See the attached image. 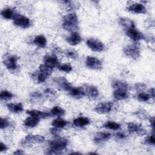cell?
<instances>
[{
	"mask_svg": "<svg viewBox=\"0 0 155 155\" xmlns=\"http://www.w3.org/2000/svg\"><path fill=\"white\" fill-rule=\"evenodd\" d=\"M62 27L68 31L75 32L78 29V19L74 13H69L62 19Z\"/></svg>",
	"mask_w": 155,
	"mask_h": 155,
	"instance_id": "1",
	"label": "cell"
},
{
	"mask_svg": "<svg viewBox=\"0 0 155 155\" xmlns=\"http://www.w3.org/2000/svg\"><path fill=\"white\" fill-rule=\"evenodd\" d=\"M68 143V140L65 138H57L53 140L50 143V148L47 151V154H61V151L65 148Z\"/></svg>",
	"mask_w": 155,
	"mask_h": 155,
	"instance_id": "2",
	"label": "cell"
},
{
	"mask_svg": "<svg viewBox=\"0 0 155 155\" xmlns=\"http://www.w3.org/2000/svg\"><path fill=\"white\" fill-rule=\"evenodd\" d=\"M124 54L133 59H137L140 54L139 48L136 45H128L125 46L123 49Z\"/></svg>",
	"mask_w": 155,
	"mask_h": 155,
	"instance_id": "3",
	"label": "cell"
},
{
	"mask_svg": "<svg viewBox=\"0 0 155 155\" xmlns=\"http://www.w3.org/2000/svg\"><path fill=\"white\" fill-rule=\"evenodd\" d=\"M13 23L15 25L22 28H27L31 25V22L29 18L19 14L14 18Z\"/></svg>",
	"mask_w": 155,
	"mask_h": 155,
	"instance_id": "4",
	"label": "cell"
},
{
	"mask_svg": "<svg viewBox=\"0 0 155 155\" xmlns=\"http://www.w3.org/2000/svg\"><path fill=\"white\" fill-rule=\"evenodd\" d=\"M86 44L87 46L93 51L101 52L104 50L105 45L100 41L94 38H90L86 41Z\"/></svg>",
	"mask_w": 155,
	"mask_h": 155,
	"instance_id": "5",
	"label": "cell"
},
{
	"mask_svg": "<svg viewBox=\"0 0 155 155\" xmlns=\"http://www.w3.org/2000/svg\"><path fill=\"white\" fill-rule=\"evenodd\" d=\"M44 141V137L41 135H32L28 134L21 142V144L24 147L30 145L35 143H41Z\"/></svg>",
	"mask_w": 155,
	"mask_h": 155,
	"instance_id": "6",
	"label": "cell"
},
{
	"mask_svg": "<svg viewBox=\"0 0 155 155\" xmlns=\"http://www.w3.org/2000/svg\"><path fill=\"white\" fill-rule=\"evenodd\" d=\"M86 67L92 70H100L102 68V62L97 58L88 56L85 60Z\"/></svg>",
	"mask_w": 155,
	"mask_h": 155,
	"instance_id": "7",
	"label": "cell"
},
{
	"mask_svg": "<svg viewBox=\"0 0 155 155\" xmlns=\"http://www.w3.org/2000/svg\"><path fill=\"white\" fill-rule=\"evenodd\" d=\"M19 57L16 55H10L4 60V64L5 67L9 70H15L18 68L17 62L19 60Z\"/></svg>",
	"mask_w": 155,
	"mask_h": 155,
	"instance_id": "8",
	"label": "cell"
},
{
	"mask_svg": "<svg viewBox=\"0 0 155 155\" xmlns=\"http://www.w3.org/2000/svg\"><path fill=\"white\" fill-rule=\"evenodd\" d=\"M113 107V104L111 102H101L95 107L94 111L99 114H107L112 110Z\"/></svg>",
	"mask_w": 155,
	"mask_h": 155,
	"instance_id": "9",
	"label": "cell"
},
{
	"mask_svg": "<svg viewBox=\"0 0 155 155\" xmlns=\"http://www.w3.org/2000/svg\"><path fill=\"white\" fill-rule=\"evenodd\" d=\"M85 94L91 99H96L99 96V91L97 87L91 85H84L82 87Z\"/></svg>",
	"mask_w": 155,
	"mask_h": 155,
	"instance_id": "10",
	"label": "cell"
},
{
	"mask_svg": "<svg viewBox=\"0 0 155 155\" xmlns=\"http://www.w3.org/2000/svg\"><path fill=\"white\" fill-rule=\"evenodd\" d=\"M53 81L58 87L67 92L72 87L71 84L64 77H56Z\"/></svg>",
	"mask_w": 155,
	"mask_h": 155,
	"instance_id": "11",
	"label": "cell"
},
{
	"mask_svg": "<svg viewBox=\"0 0 155 155\" xmlns=\"http://www.w3.org/2000/svg\"><path fill=\"white\" fill-rule=\"evenodd\" d=\"M126 35L131 39L134 41H139L140 40L145 39V36L143 35V34L138 31L135 28L127 29Z\"/></svg>",
	"mask_w": 155,
	"mask_h": 155,
	"instance_id": "12",
	"label": "cell"
},
{
	"mask_svg": "<svg viewBox=\"0 0 155 155\" xmlns=\"http://www.w3.org/2000/svg\"><path fill=\"white\" fill-rule=\"evenodd\" d=\"M45 65L51 67H59V62L58 58L54 54H46L43 59Z\"/></svg>",
	"mask_w": 155,
	"mask_h": 155,
	"instance_id": "13",
	"label": "cell"
},
{
	"mask_svg": "<svg viewBox=\"0 0 155 155\" xmlns=\"http://www.w3.org/2000/svg\"><path fill=\"white\" fill-rule=\"evenodd\" d=\"M127 10L129 12L137 14L145 13L147 12L146 7L143 4L140 3H134L129 5L127 7Z\"/></svg>",
	"mask_w": 155,
	"mask_h": 155,
	"instance_id": "14",
	"label": "cell"
},
{
	"mask_svg": "<svg viewBox=\"0 0 155 155\" xmlns=\"http://www.w3.org/2000/svg\"><path fill=\"white\" fill-rule=\"evenodd\" d=\"M128 130L131 133H137L140 135L145 134L146 133V130L143 129L141 127L140 125L137 124H135L133 122H129L128 124Z\"/></svg>",
	"mask_w": 155,
	"mask_h": 155,
	"instance_id": "15",
	"label": "cell"
},
{
	"mask_svg": "<svg viewBox=\"0 0 155 155\" xmlns=\"http://www.w3.org/2000/svg\"><path fill=\"white\" fill-rule=\"evenodd\" d=\"M68 92L71 97L76 98V99L81 98L85 95L82 87H71V88L68 90Z\"/></svg>",
	"mask_w": 155,
	"mask_h": 155,
	"instance_id": "16",
	"label": "cell"
},
{
	"mask_svg": "<svg viewBox=\"0 0 155 155\" xmlns=\"http://www.w3.org/2000/svg\"><path fill=\"white\" fill-rule=\"evenodd\" d=\"M66 40L70 45H76L81 43L82 41V38L78 32L75 31L72 32L69 36L67 37Z\"/></svg>",
	"mask_w": 155,
	"mask_h": 155,
	"instance_id": "17",
	"label": "cell"
},
{
	"mask_svg": "<svg viewBox=\"0 0 155 155\" xmlns=\"http://www.w3.org/2000/svg\"><path fill=\"white\" fill-rule=\"evenodd\" d=\"M26 113L28 114L29 116L36 117L39 119H45L49 116H50V114L47 112H44L37 110H27L26 111Z\"/></svg>",
	"mask_w": 155,
	"mask_h": 155,
	"instance_id": "18",
	"label": "cell"
},
{
	"mask_svg": "<svg viewBox=\"0 0 155 155\" xmlns=\"http://www.w3.org/2000/svg\"><path fill=\"white\" fill-rule=\"evenodd\" d=\"M111 136V134L108 133H97L94 137V141L96 143H101L108 140Z\"/></svg>",
	"mask_w": 155,
	"mask_h": 155,
	"instance_id": "19",
	"label": "cell"
},
{
	"mask_svg": "<svg viewBox=\"0 0 155 155\" xmlns=\"http://www.w3.org/2000/svg\"><path fill=\"white\" fill-rule=\"evenodd\" d=\"M113 96L116 100H124L128 97L129 94L128 90L125 89H116L114 90Z\"/></svg>",
	"mask_w": 155,
	"mask_h": 155,
	"instance_id": "20",
	"label": "cell"
},
{
	"mask_svg": "<svg viewBox=\"0 0 155 155\" xmlns=\"http://www.w3.org/2000/svg\"><path fill=\"white\" fill-rule=\"evenodd\" d=\"M6 106L10 111L14 113H19L24 111V107L21 103H8Z\"/></svg>",
	"mask_w": 155,
	"mask_h": 155,
	"instance_id": "21",
	"label": "cell"
},
{
	"mask_svg": "<svg viewBox=\"0 0 155 155\" xmlns=\"http://www.w3.org/2000/svg\"><path fill=\"white\" fill-rule=\"evenodd\" d=\"M1 16L7 19H11L14 18L18 15L13 9L11 8H5L1 11Z\"/></svg>",
	"mask_w": 155,
	"mask_h": 155,
	"instance_id": "22",
	"label": "cell"
},
{
	"mask_svg": "<svg viewBox=\"0 0 155 155\" xmlns=\"http://www.w3.org/2000/svg\"><path fill=\"white\" fill-rule=\"evenodd\" d=\"M33 42L40 48H44L47 44V39L44 35H40L34 38Z\"/></svg>",
	"mask_w": 155,
	"mask_h": 155,
	"instance_id": "23",
	"label": "cell"
},
{
	"mask_svg": "<svg viewBox=\"0 0 155 155\" xmlns=\"http://www.w3.org/2000/svg\"><path fill=\"white\" fill-rule=\"evenodd\" d=\"M39 120H40V119L30 116L29 117H27L25 119V120L24 122V124L27 127L33 128L38 125Z\"/></svg>",
	"mask_w": 155,
	"mask_h": 155,
	"instance_id": "24",
	"label": "cell"
},
{
	"mask_svg": "<svg viewBox=\"0 0 155 155\" xmlns=\"http://www.w3.org/2000/svg\"><path fill=\"white\" fill-rule=\"evenodd\" d=\"M90 122L89 119L85 117H79L73 120V124L78 127H83L88 125Z\"/></svg>",
	"mask_w": 155,
	"mask_h": 155,
	"instance_id": "25",
	"label": "cell"
},
{
	"mask_svg": "<svg viewBox=\"0 0 155 155\" xmlns=\"http://www.w3.org/2000/svg\"><path fill=\"white\" fill-rule=\"evenodd\" d=\"M119 24L127 29L135 28L134 22L130 19L127 18H121L119 19Z\"/></svg>",
	"mask_w": 155,
	"mask_h": 155,
	"instance_id": "26",
	"label": "cell"
},
{
	"mask_svg": "<svg viewBox=\"0 0 155 155\" xmlns=\"http://www.w3.org/2000/svg\"><path fill=\"white\" fill-rule=\"evenodd\" d=\"M112 87L114 90H116V89L128 90V85L125 82H124L122 81H118V80H116L113 82Z\"/></svg>",
	"mask_w": 155,
	"mask_h": 155,
	"instance_id": "27",
	"label": "cell"
},
{
	"mask_svg": "<svg viewBox=\"0 0 155 155\" xmlns=\"http://www.w3.org/2000/svg\"><path fill=\"white\" fill-rule=\"evenodd\" d=\"M67 124H68V122L65 120L62 119L59 117L53 120V122H51L52 126H53L54 127L57 128H64V127H65L67 125Z\"/></svg>",
	"mask_w": 155,
	"mask_h": 155,
	"instance_id": "28",
	"label": "cell"
},
{
	"mask_svg": "<svg viewBox=\"0 0 155 155\" xmlns=\"http://www.w3.org/2000/svg\"><path fill=\"white\" fill-rule=\"evenodd\" d=\"M103 127H104L107 129H109V130H117L120 128V124H119L118 123H116L115 122L107 121L103 125Z\"/></svg>",
	"mask_w": 155,
	"mask_h": 155,
	"instance_id": "29",
	"label": "cell"
},
{
	"mask_svg": "<svg viewBox=\"0 0 155 155\" xmlns=\"http://www.w3.org/2000/svg\"><path fill=\"white\" fill-rule=\"evenodd\" d=\"M39 70L41 72H42L44 74H47V76H50L52 73L53 68L48 66V65H45V64H41L39 65Z\"/></svg>",
	"mask_w": 155,
	"mask_h": 155,
	"instance_id": "30",
	"label": "cell"
},
{
	"mask_svg": "<svg viewBox=\"0 0 155 155\" xmlns=\"http://www.w3.org/2000/svg\"><path fill=\"white\" fill-rule=\"evenodd\" d=\"M50 112L53 115L61 116L64 114L65 110L59 106H55L51 108V110H50Z\"/></svg>",
	"mask_w": 155,
	"mask_h": 155,
	"instance_id": "31",
	"label": "cell"
},
{
	"mask_svg": "<svg viewBox=\"0 0 155 155\" xmlns=\"http://www.w3.org/2000/svg\"><path fill=\"white\" fill-rule=\"evenodd\" d=\"M137 98L139 101L140 102H147L151 99V96L149 94L145 93H140L137 96Z\"/></svg>",
	"mask_w": 155,
	"mask_h": 155,
	"instance_id": "32",
	"label": "cell"
},
{
	"mask_svg": "<svg viewBox=\"0 0 155 155\" xmlns=\"http://www.w3.org/2000/svg\"><path fill=\"white\" fill-rule=\"evenodd\" d=\"M13 94L7 90H2L1 92L0 97L1 100H9L13 97Z\"/></svg>",
	"mask_w": 155,
	"mask_h": 155,
	"instance_id": "33",
	"label": "cell"
},
{
	"mask_svg": "<svg viewBox=\"0 0 155 155\" xmlns=\"http://www.w3.org/2000/svg\"><path fill=\"white\" fill-rule=\"evenodd\" d=\"M45 94L46 97L49 98L50 100H54L57 97L56 91H54V90H53L50 88L46 89L45 90Z\"/></svg>",
	"mask_w": 155,
	"mask_h": 155,
	"instance_id": "34",
	"label": "cell"
},
{
	"mask_svg": "<svg viewBox=\"0 0 155 155\" xmlns=\"http://www.w3.org/2000/svg\"><path fill=\"white\" fill-rule=\"evenodd\" d=\"M30 99L32 102H39L42 99V96L40 93L35 91L31 94Z\"/></svg>",
	"mask_w": 155,
	"mask_h": 155,
	"instance_id": "35",
	"label": "cell"
},
{
	"mask_svg": "<svg viewBox=\"0 0 155 155\" xmlns=\"http://www.w3.org/2000/svg\"><path fill=\"white\" fill-rule=\"evenodd\" d=\"M48 77V76H47V74H45L44 73L41 72L39 71V72L36 75V79L39 83H42V82H45Z\"/></svg>",
	"mask_w": 155,
	"mask_h": 155,
	"instance_id": "36",
	"label": "cell"
},
{
	"mask_svg": "<svg viewBox=\"0 0 155 155\" xmlns=\"http://www.w3.org/2000/svg\"><path fill=\"white\" fill-rule=\"evenodd\" d=\"M65 54L68 58L71 59H76L78 57V53L73 50H67Z\"/></svg>",
	"mask_w": 155,
	"mask_h": 155,
	"instance_id": "37",
	"label": "cell"
},
{
	"mask_svg": "<svg viewBox=\"0 0 155 155\" xmlns=\"http://www.w3.org/2000/svg\"><path fill=\"white\" fill-rule=\"evenodd\" d=\"M58 68L59 70L65 73H69L72 71V67L68 64H64L59 65Z\"/></svg>",
	"mask_w": 155,
	"mask_h": 155,
	"instance_id": "38",
	"label": "cell"
},
{
	"mask_svg": "<svg viewBox=\"0 0 155 155\" xmlns=\"http://www.w3.org/2000/svg\"><path fill=\"white\" fill-rule=\"evenodd\" d=\"M10 125L9 120L6 118L1 117L0 120V128L1 129H4Z\"/></svg>",
	"mask_w": 155,
	"mask_h": 155,
	"instance_id": "39",
	"label": "cell"
},
{
	"mask_svg": "<svg viewBox=\"0 0 155 155\" xmlns=\"http://www.w3.org/2000/svg\"><path fill=\"white\" fill-rule=\"evenodd\" d=\"M145 142H146V143H148L149 145H154L155 143V139H154V134H152V135L148 136L145 139Z\"/></svg>",
	"mask_w": 155,
	"mask_h": 155,
	"instance_id": "40",
	"label": "cell"
},
{
	"mask_svg": "<svg viewBox=\"0 0 155 155\" xmlns=\"http://www.w3.org/2000/svg\"><path fill=\"white\" fill-rule=\"evenodd\" d=\"M59 131L58 130V128H52L51 129V133L53 135H54V136H59Z\"/></svg>",
	"mask_w": 155,
	"mask_h": 155,
	"instance_id": "41",
	"label": "cell"
},
{
	"mask_svg": "<svg viewBox=\"0 0 155 155\" xmlns=\"http://www.w3.org/2000/svg\"><path fill=\"white\" fill-rule=\"evenodd\" d=\"M7 150V147L6 145H5L4 143L1 142L0 143V152L5 151Z\"/></svg>",
	"mask_w": 155,
	"mask_h": 155,
	"instance_id": "42",
	"label": "cell"
},
{
	"mask_svg": "<svg viewBox=\"0 0 155 155\" xmlns=\"http://www.w3.org/2000/svg\"><path fill=\"white\" fill-rule=\"evenodd\" d=\"M116 136H117V137H119V139H124V138H125V137H126V136H125L124 134H123L122 133H120V132L117 133L116 134Z\"/></svg>",
	"mask_w": 155,
	"mask_h": 155,
	"instance_id": "43",
	"label": "cell"
},
{
	"mask_svg": "<svg viewBox=\"0 0 155 155\" xmlns=\"http://www.w3.org/2000/svg\"><path fill=\"white\" fill-rule=\"evenodd\" d=\"M24 153L21 150H16L15 151L13 152L14 154H18V155H19V154H23Z\"/></svg>",
	"mask_w": 155,
	"mask_h": 155,
	"instance_id": "44",
	"label": "cell"
},
{
	"mask_svg": "<svg viewBox=\"0 0 155 155\" xmlns=\"http://www.w3.org/2000/svg\"><path fill=\"white\" fill-rule=\"evenodd\" d=\"M150 96H152V97H154V88H152L151 90H150Z\"/></svg>",
	"mask_w": 155,
	"mask_h": 155,
	"instance_id": "45",
	"label": "cell"
},
{
	"mask_svg": "<svg viewBox=\"0 0 155 155\" xmlns=\"http://www.w3.org/2000/svg\"><path fill=\"white\" fill-rule=\"evenodd\" d=\"M89 154H97V153H90Z\"/></svg>",
	"mask_w": 155,
	"mask_h": 155,
	"instance_id": "46",
	"label": "cell"
}]
</instances>
